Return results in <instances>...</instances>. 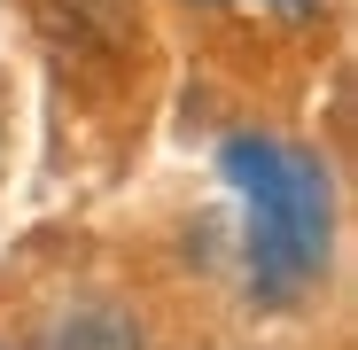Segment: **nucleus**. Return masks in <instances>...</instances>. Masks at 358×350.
I'll list each match as a JSON object with an SVG mask.
<instances>
[{"mask_svg": "<svg viewBox=\"0 0 358 350\" xmlns=\"http://www.w3.org/2000/svg\"><path fill=\"white\" fill-rule=\"evenodd\" d=\"M39 24L78 54H125L141 39V0H39Z\"/></svg>", "mask_w": 358, "mask_h": 350, "instance_id": "2", "label": "nucleus"}, {"mask_svg": "<svg viewBox=\"0 0 358 350\" xmlns=\"http://www.w3.org/2000/svg\"><path fill=\"white\" fill-rule=\"evenodd\" d=\"M218 171L234 180V195L250 203V288L257 296H296L320 265H327V226H335V203H327V171L288 148V140H265V133H234L218 148Z\"/></svg>", "mask_w": 358, "mask_h": 350, "instance_id": "1", "label": "nucleus"}, {"mask_svg": "<svg viewBox=\"0 0 358 350\" xmlns=\"http://www.w3.org/2000/svg\"><path fill=\"white\" fill-rule=\"evenodd\" d=\"M39 350H141V327L125 304H71L39 335Z\"/></svg>", "mask_w": 358, "mask_h": 350, "instance_id": "3", "label": "nucleus"}, {"mask_svg": "<svg viewBox=\"0 0 358 350\" xmlns=\"http://www.w3.org/2000/svg\"><path fill=\"white\" fill-rule=\"evenodd\" d=\"M195 8L242 16V24H320V16H327V0H195Z\"/></svg>", "mask_w": 358, "mask_h": 350, "instance_id": "4", "label": "nucleus"}]
</instances>
